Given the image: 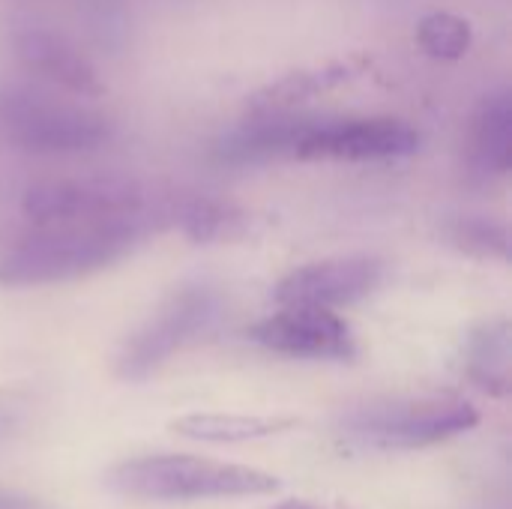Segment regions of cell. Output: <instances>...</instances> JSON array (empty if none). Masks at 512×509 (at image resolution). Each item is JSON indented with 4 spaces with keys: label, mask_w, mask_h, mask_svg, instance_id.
Here are the masks:
<instances>
[{
    "label": "cell",
    "mask_w": 512,
    "mask_h": 509,
    "mask_svg": "<svg viewBox=\"0 0 512 509\" xmlns=\"http://www.w3.org/2000/svg\"><path fill=\"white\" fill-rule=\"evenodd\" d=\"M147 234L144 213L45 225V231L24 237L0 258V285L33 288L99 273L126 258Z\"/></svg>",
    "instance_id": "6da1fadb"
},
{
    "label": "cell",
    "mask_w": 512,
    "mask_h": 509,
    "mask_svg": "<svg viewBox=\"0 0 512 509\" xmlns=\"http://www.w3.org/2000/svg\"><path fill=\"white\" fill-rule=\"evenodd\" d=\"M105 483L117 495L135 501H159V504L258 498L282 489V480H276L267 471L219 462L207 456H186V453L126 459L108 471Z\"/></svg>",
    "instance_id": "7a4b0ae2"
},
{
    "label": "cell",
    "mask_w": 512,
    "mask_h": 509,
    "mask_svg": "<svg viewBox=\"0 0 512 509\" xmlns=\"http://www.w3.org/2000/svg\"><path fill=\"white\" fill-rule=\"evenodd\" d=\"M480 423V411L459 396L378 399L351 408L339 432L360 450H420L450 441Z\"/></svg>",
    "instance_id": "3957f363"
},
{
    "label": "cell",
    "mask_w": 512,
    "mask_h": 509,
    "mask_svg": "<svg viewBox=\"0 0 512 509\" xmlns=\"http://www.w3.org/2000/svg\"><path fill=\"white\" fill-rule=\"evenodd\" d=\"M0 132L24 153L57 156L102 147L114 123L81 102L60 99L30 84H12L0 90Z\"/></svg>",
    "instance_id": "277c9868"
},
{
    "label": "cell",
    "mask_w": 512,
    "mask_h": 509,
    "mask_svg": "<svg viewBox=\"0 0 512 509\" xmlns=\"http://www.w3.org/2000/svg\"><path fill=\"white\" fill-rule=\"evenodd\" d=\"M219 318V297L207 288H180L174 291L120 348L117 378L147 381L162 363H168L189 342L201 339Z\"/></svg>",
    "instance_id": "5b68a950"
},
{
    "label": "cell",
    "mask_w": 512,
    "mask_h": 509,
    "mask_svg": "<svg viewBox=\"0 0 512 509\" xmlns=\"http://www.w3.org/2000/svg\"><path fill=\"white\" fill-rule=\"evenodd\" d=\"M21 213L36 225L120 219L144 213V189L123 174L42 180L27 186Z\"/></svg>",
    "instance_id": "8992f818"
},
{
    "label": "cell",
    "mask_w": 512,
    "mask_h": 509,
    "mask_svg": "<svg viewBox=\"0 0 512 509\" xmlns=\"http://www.w3.org/2000/svg\"><path fill=\"white\" fill-rule=\"evenodd\" d=\"M420 132L399 117H315L294 147L300 162H378L417 153Z\"/></svg>",
    "instance_id": "52a82bcc"
},
{
    "label": "cell",
    "mask_w": 512,
    "mask_h": 509,
    "mask_svg": "<svg viewBox=\"0 0 512 509\" xmlns=\"http://www.w3.org/2000/svg\"><path fill=\"white\" fill-rule=\"evenodd\" d=\"M246 336L264 351L294 360H351L357 354L351 327L321 306H282V312L261 318Z\"/></svg>",
    "instance_id": "ba28073f"
},
{
    "label": "cell",
    "mask_w": 512,
    "mask_h": 509,
    "mask_svg": "<svg viewBox=\"0 0 512 509\" xmlns=\"http://www.w3.org/2000/svg\"><path fill=\"white\" fill-rule=\"evenodd\" d=\"M384 279V264L372 255L327 258L303 264L282 276L273 288L276 303L282 306H321L339 309L369 297Z\"/></svg>",
    "instance_id": "9c48e42d"
},
{
    "label": "cell",
    "mask_w": 512,
    "mask_h": 509,
    "mask_svg": "<svg viewBox=\"0 0 512 509\" xmlns=\"http://www.w3.org/2000/svg\"><path fill=\"white\" fill-rule=\"evenodd\" d=\"M15 54L33 75H39L75 96L99 99L108 90L99 69L60 33L39 30V27L21 30L15 36Z\"/></svg>",
    "instance_id": "30bf717a"
},
{
    "label": "cell",
    "mask_w": 512,
    "mask_h": 509,
    "mask_svg": "<svg viewBox=\"0 0 512 509\" xmlns=\"http://www.w3.org/2000/svg\"><path fill=\"white\" fill-rule=\"evenodd\" d=\"M372 66L369 57H348V60H336L327 66H315V69H300V72H288L279 81L261 87L258 93H252L249 108L255 114L261 111H291L300 102H309L339 84L354 81L357 75H363Z\"/></svg>",
    "instance_id": "8fae6325"
},
{
    "label": "cell",
    "mask_w": 512,
    "mask_h": 509,
    "mask_svg": "<svg viewBox=\"0 0 512 509\" xmlns=\"http://www.w3.org/2000/svg\"><path fill=\"white\" fill-rule=\"evenodd\" d=\"M294 417H261V414H186L171 423V432L189 441H207V444H240V441H258L279 432L294 429Z\"/></svg>",
    "instance_id": "7c38bea8"
},
{
    "label": "cell",
    "mask_w": 512,
    "mask_h": 509,
    "mask_svg": "<svg viewBox=\"0 0 512 509\" xmlns=\"http://www.w3.org/2000/svg\"><path fill=\"white\" fill-rule=\"evenodd\" d=\"M474 165L483 174L504 177L512 165V93L495 90L483 99L471 132Z\"/></svg>",
    "instance_id": "4fadbf2b"
},
{
    "label": "cell",
    "mask_w": 512,
    "mask_h": 509,
    "mask_svg": "<svg viewBox=\"0 0 512 509\" xmlns=\"http://www.w3.org/2000/svg\"><path fill=\"white\" fill-rule=\"evenodd\" d=\"M510 324L507 321H489L483 327H477L471 333L468 342V375L471 381L495 396V399H507L512 387L510 375Z\"/></svg>",
    "instance_id": "5bb4252c"
},
{
    "label": "cell",
    "mask_w": 512,
    "mask_h": 509,
    "mask_svg": "<svg viewBox=\"0 0 512 509\" xmlns=\"http://www.w3.org/2000/svg\"><path fill=\"white\" fill-rule=\"evenodd\" d=\"M180 231L198 243V246H213V243H237L252 234V216L219 198H192L183 204L180 216Z\"/></svg>",
    "instance_id": "9a60e30c"
},
{
    "label": "cell",
    "mask_w": 512,
    "mask_h": 509,
    "mask_svg": "<svg viewBox=\"0 0 512 509\" xmlns=\"http://www.w3.org/2000/svg\"><path fill=\"white\" fill-rule=\"evenodd\" d=\"M447 240L480 261H510V231L489 216H456L447 225Z\"/></svg>",
    "instance_id": "2e32d148"
},
{
    "label": "cell",
    "mask_w": 512,
    "mask_h": 509,
    "mask_svg": "<svg viewBox=\"0 0 512 509\" xmlns=\"http://www.w3.org/2000/svg\"><path fill=\"white\" fill-rule=\"evenodd\" d=\"M417 42L435 60H462L471 51L474 30L468 18L453 12H429L417 24Z\"/></svg>",
    "instance_id": "e0dca14e"
},
{
    "label": "cell",
    "mask_w": 512,
    "mask_h": 509,
    "mask_svg": "<svg viewBox=\"0 0 512 509\" xmlns=\"http://www.w3.org/2000/svg\"><path fill=\"white\" fill-rule=\"evenodd\" d=\"M0 509H45L39 498L27 495V492H6L0 489Z\"/></svg>",
    "instance_id": "ac0fdd59"
},
{
    "label": "cell",
    "mask_w": 512,
    "mask_h": 509,
    "mask_svg": "<svg viewBox=\"0 0 512 509\" xmlns=\"http://www.w3.org/2000/svg\"><path fill=\"white\" fill-rule=\"evenodd\" d=\"M273 509H354L348 504H321V501H303V498H291V501H282Z\"/></svg>",
    "instance_id": "d6986e66"
},
{
    "label": "cell",
    "mask_w": 512,
    "mask_h": 509,
    "mask_svg": "<svg viewBox=\"0 0 512 509\" xmlns=\"http://www.w3.org/2000/svg\"><path fill=\"white\" fill-rule=\"evenodd\" d=\"M15 426H18V420H15L12 414L0 411V444H3V441H9V438L15 435Z\"/></svg>",
    "instance_id": "ffe728a7"
}]
</instances>
